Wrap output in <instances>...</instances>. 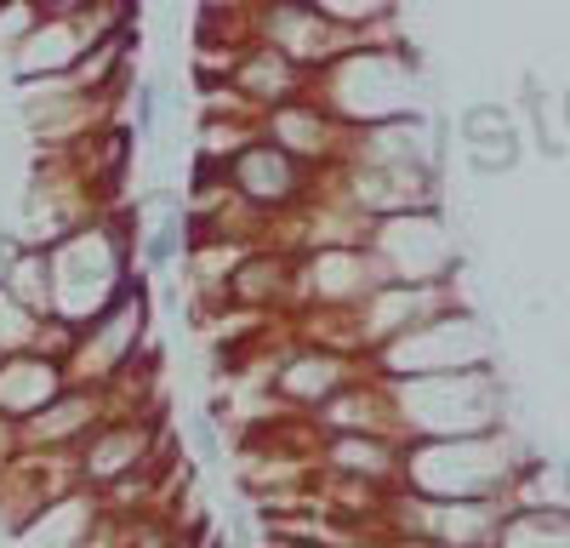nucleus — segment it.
Listing matches in <instances>:
<instances>
[{
	"instance_id": "nucleus-1",
	"label": "nucleus",
	"mask_w": 570,
	"mask_h": 548,
	"mask_svg": "<svg viewBox=\"0 0 570 548\" xmlns=\"http://www.w3.org/2000/svg\"><path fill=\"white\" fill-rule=\"evenodd\" d=\"M52 394V365L46 360H12L0 365V405L7 411H35Z\"/></svg>"
},
{
	"instance_id": "nucleus-2",
	"label": "nucleus",
	"mask_w": 570,
	"mask_h": 548,
	"mask_svg": "<svg viewBox=\"0 0 570 548\" xmlns=\"http://www.w3.org/2000/svg\"><path fill=\"white\" fill-rule=\"evenodd\" d=\"M155 131V86H137V137Z\"/></svg>"
},
{
	"instance_id": "nucleus-3",
	"label": "nucleus",
	"mask_w": 570,
	"mask_h": 548,
	"mask_svg": "<svg viewBox=\"0 0 570 548\" xmlns=\"http://www.w3.org/2000/svg\"><path fill=\"white\" fill-rule=\"evenodd\" d=\"M195 446H200V457H206V463L217 457V429H212V418H195Z\"/></svg>"
}]
</instances>
